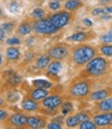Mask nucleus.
I'll use <instances>...</instances> for the list:
<instances>
[{"label": "nucleus", "mask_w": 112, "mask_h": 129, "mask_svg": "<svg viewBox=\"0 0 112 129\" xmlns=\"http://www.w3.org/2000/svg\"><path fill=\"white\" fill-rule=\"evenodd\" d=\"M83 0H65L63 3V9L68 10L70 13H75L78 9L83 7Z\"/></svg>", "instance_id": "obj_21"}, {"label": "nucleus", "mask_w": 112, "mask_h": 129, "mask_svg": "<svg viewBox=\"0 0 112 129\" xmlns=\"http://www.w3.org/2000/svg\"><path fill=\"white\" fill-rule=\"evenodd\" d=\"M51 61V58L47 55V53L45 54H41L38 55L33 59V67L38 70H45L47 68V66L49 65V63Z\"/></svg>", "instance_id": "obj_18"}, {"label": "nucleus", "mask_w": 112, "mask_h": 129, "mask_svg": "<svg viewBox=\"0 0 112 129\" xmlns=\"http://www.w3.org/2000/svg\"><path fill=\"white\" fill-rule=\"evenodd\" d=\"M4 123L7 127L25 128L27 127V115L24 113H14L8 116Z\"/></svg>", "instance_id": "obj_8"}, {"label": "nucleus", "mask_w": 112, "mask_h": 129, "mask_svg": "<svg viewBox=\"0 0 112 129\" xmlns=\"http://www.w3.org/2000/svg\"><path fill=\"white\" fill-rule=\"evenodd\" d=\"M103 7H104V12H105V14H109V15H112V5L103 6Z\"/></svg>", "instance_id": "obj_42"}, {"label": "nucleus", "mask_w": 112, "mask_h": 129, "mask_svg": "<svg viewBox=\"0 0 112 129\" xmlns=\"http://www.w3.org/2000/svg\"><path fill=\"white\" fill-rule=\"evenodd\" d=\"M8 116H9V112L6 109L0 107V123H4V121L8 118Z\"/></svg>", "instance_id": "obj_36"}, {"label": "nucleus", "mask_w": 112, "mask_h": 129, "mask_svg": "<svg viewBox=\"0 0 112 129\" xmlns=\"http://www.w3.org/2000/svg\"><path fill=\"white\" fill-rule=\"evenodd\" d=\"M50 120H52V121H54V122H56V123H58V124H60L61 126L64 124V121H65V116H63L62 114H57V115H55V116H53V117H51V119Z\"/></svg>", "instance_id": "obj_34"}, {"label": "nucleus", "mask_w": 112, "mask_h": 129, "mask_svg": "<svg viewBox=\"0 0 112 129\" xmlns=\"http://www.w3.org/2000/svg\"><path fill=\"white\" fill-rule=\"evenodd\" d=\"M30 1H33V2H36V1H40V0H30Z\"/></svg>", "instance_id": "obj_45"}, {"label": "nucleus", "mask_w": 112, "mask_h": 129, "mask_svg": "<svg viewBox=\"0 0 112 129\" xmlns=\"http://www.w3.org/2000/svg\"><path fill=\"white\" fill-rule=\"evenodd\" d=\"M4 98L8 104H16L21 100V93L17 89L12 88L5 92Z\"/></svg>", "instance_id": "obj_22"}, {"label": "nucleus", "mask_w": 112, "mask_h": 129, "mask_svg": "<svg viewBox=\"0 0 112 129\" xmlns=\"http://www.w3.org/2000/svg\"><path fill=\"white\" fill-rule=\"evenodd\" d=\"M22 58V51L18 46H7L5 50V59L8 63H15Z\"/></svg>", "instance_id": "obj_16"}, {"label": "nucleus", "mask_w": 112, "mask_h": 129, "mask_svg": "<svg viewBox=\"0 0 112 129\" xmlns=\"http://www.w3.org/2000/svg\"><path fill=\"white\" fill-rule=\"evenodd\" d=\"M7 105H8V103L6 102L5 98H3V97H0V107H3V109H6Z\"/></svg>", "instance_id": "obj_41"}, {"label": "nucleus", "mask_w": 112, "mask_h": 129, "mask_svg": "<svg viewBox=\"0 0 112 129\" xmlns=\"http://www.w3.org/2000/svg\"><path fill=\"white\" fill-rule=\"evenodd\" d=\"M74 112V103L71 100H66L62 102V104L59 107V113L63 116H69Z\"/></svg>", "instance_id": "obj_25"}, {"label": "nucleus", "mask_w": 112, "mask_h": 129, "mask_svg": "<svg viewBox=\"0 0 112 129\" xmlns=\"http://www.w3.org/2000/svg\"><path fill=\"white\" fill-rule=\"evenodd\" d=\"M100 42H104V44H112V29H109L107 32L101 34L99 36Z\"/></svg>", "instance_id": "obj_29"}, {"label": "nucleus", "mask_w": 112, "mask_h": 129, "mask_svg": "<svg viewBox=\"0 0 112 129\" xmlns=\"http://www.w3.org/2000/svg\"><path fill=\"white\" fill-rule=\"evenodd\" d=\"M92 90V82L89 79L80 77L73 81L66 88V96L70 99L84 100Z\"/></svg>", "instance_id": "obj_3"}, {"label": "nucleus", "mask_w": 112, "mask_h": 129, "mask_svg": "<svg viewBox=\"0 0 112 129\" xmlns=\"http://www.w3.org/2000/svg\"><path fill=\"white\" fill-rule=\"evenodd\" d=\"M45 17H47V14H46V10L42 7H35L34 9H32V12L30 13L29 15V18L34 21V20H40V19H43Z\"/></svg>", "instance_id": "obj_27"}, {"label": "nucleus", "mask_w": 112, "mask_h": 129, "mask_svg": "<svg viewBox=\"0 0 112 129\" xmlns=\"http://www.w3.org/2000/svg\"><path fill=\"white\" fill-rule=\"evenodd\" d=\"M5 5L8 12L13 13V14H18L21 9V5L17 0H6Z\"/></svg>", "instance_id": "obj_28"}, {"label": "nucleus", "mask_w": 112, "mask_h": 129, "mask_svg": "<svg viewBox=\"0 0 112 129\" xmlns=\"http://www.w3.org/2000/svg\"><path fill=\"white\" fill-rule=\"evenodd\" d=\"M20 105H21V109L27 113H35V112H39V110L41 109V102L30 98L27 95L21 100Z\"/></svg>", "instance_id": "obj_14"}, {"label": "nucleus", "mask_w": 112, "mask_h": 129, "mask_svg": "<svg viewBox=\"0 0 112 129\" xmlns=\"http://www.w3.org/2000/svg\"><path fill=\"white\" fill-rule=\"evenodd\" d=\"M62 4L60 2V0H49L48 2V8L51 12H56V10H59L61 8Z\"/></svg>", "instance_id": "obj_31"}, {"label": "nucleus", "mask_w": 112, "mask_h": 129, "mask_svg": "<svg viewBox=\"0 0 112 129\" xmlns=\"http://www.w3.org/2000/svg\"><path fill=\"white\" fill-rule=\"evenodd\" d=\"M48 123V117L45 115L27 116V127L29 128H45Z\"/></svg>", "instance_id": "obj_13"}, {"label": "nucleus", "mask_w": 112, "mask_h": 129, "mask_svg": "<svg viewBox=\"0 0 112 129\" xmlns=\"http://www.w3.org/2000/svg\"><path fill=\"white\" fill-rule=\"evenodd\" d=\"M4 79H5L6 84L10 87V89L19 86L22 83V81H23V79H22V77L20 76V74L15 72V71H7L5 73Z\"/></svg>", "instance_id": "obj_19"}, {"label": "nucleus", "mask_w": 112, "mask_h": 129, "mask_svg": "<svg viewBox=\"0 0 112 129\" xmlns=\"http://www.w3.org/2000/svg\"><path fill=\"white\" fill-rule=\"evenodd\" d=\"M97 48H98L99 53L102 56L107 57V58H112V44H104V42H101Z\"/></svg>", "instance_id": "obj_24"}, {"label": "nucleus", "mask_w": 112, "mask_h": 129, "mask_svg": "<svg viewBox=\"0 0 112 129\" xmlns=\"http://www.w3.org/2000/svg\"><path fill=\"white\" fill-rule=\"evenodd\" d=\"M5 37H6V33L1 28H0V44L3 42V41H5Z\"/></svg>", "instance_id": "obj_40"}, {"label": "nucleus", "mask_w": 112, "mask_h": 129, "mask_svg": "<svg viewBox=\"0 0 112 129\" xmlns=\"http://www.w3.org/2000/svg\"><path fill=\"white\" fill-rule=\"evenodd\" d=\"M62 69H63L62 61L51 60L50 63H49V65L47 66V68L45 70H46L47 77L50 78L51 80H54V79H58L59 78V74L61 73Z\"/></svg>", "instance_id": "obj_12"}, {"label": "nucleus", "mask_w": 112, "mask_h": 129, "mask_svg": "<svg viewBox=\"0 0 112 129\" xmlns=\"http://www.w3.org/2000/svg\"><path fill=\"white\" fill-rule=\"evenodd\" d=\"M46 128H48V129H61L62 126H61L60 124H58V123H56V122L50 120V121L47 123Z\"/></svg>", "instance_id": "obj_37"}, {"label": "nucleus", "mask_w": 112, "mask_h": 129, "mask_svg": "<svg viewBox=\"0 0 112 129\" xmlns=\"http://www.w3.org/2000/svg\"><path fill=\"white\" fill-rule=\"evenodd\" d=\"M5 44L6 46H20L22 44V40L18 36H12L5 39Z\"/></svg>", "instance_id": "obj_33"}, {"label": "nucleus", "mask_w": 112, "mask_h": 129, "mask_svg": "<svg viewBox=\"0 0 112 129\" xmlns=\"http://www.w3.org/2000/svg\"><path fill=\"white\" fill-rule=\"evenodd\" d=\"M98 53L99 51L97 47L90 44H86V42H81L77 46L71 47L68 60L74 67L81 68L87 62L95 58Z\"/></svg>", "instance_id": "obj_2"}, {"label": "nucleus", "mask_w": 112, "mask_h": 129, "mask_svg": "<svg viewBox=\"0 0 112 129\" xmlns=\"http://www.w3.org/2000/svg\"><path fill=\"white\" fill-rule=\"evenodd\" d=\"M50 94V91L48 89H43V88H35L33 87L31 90H29L27 96H29L30 98L34 99L39 102H41L46 96H48Z\"/></svg>", "instance_id": "obj_20"}, {"label": "nucleus", "mask_w": 112, "mask_h": 129, "mask_svg": "<svg viewBox=\"0 0 112 129\" xmlns=\"http://www.w3.org/2000/svg\"><path fill=\"white\" fill-rule=\"evenodd\" d=\"M3 17V10H2V8L0 7V19H1Z\"/></svg>", "instance_id": "obj_44"}, {"label": "nucleus", "mask_w": 112, "mask_h": 129, "mask_svg": "<svg viewBox=\"0 0 112 129\" xmlns=\"http://www.w3.org/2000/svg\"><path fill=\"white\" fill-rule=\"evenodd\" d=\"M70 50H71L70 45L59 42V44H55L52 47H50L46 53L51 58V60L64 61V60H68V58H69Z\"/></svg>", "instance_id": "obj_5"}, {"label": "nucleus", "mask_w": 112, "mask_h": 129, "mask_svg": "<svg viewBox=\"0 0 112 129\" xmlns=\"http://www.w3.org/2000/svg\"><path fill=\"white\" fill-rule=\"evenodd\" d=\"M3 63H4V58H3V56H2V54L0 53V67L3 65Z\"/></svg>", "instance_id": "obj_43"}, {"label": "nucleus", "mask_w": 112, "mask_h": 129, "mask_svg": "<svg viewBox=\"0 0 112 129\" xmlns=\"http://www.w3.org/2000/svg\"><path fill=\"white\" fill-rule=\"evenodd\" d=\"M72 14L73 13H70L65 9H59V10H56V12H53V14L47 17L50 19L52 24L58 30H60L71 23V21L73 19Z\"/></svg>", "instance_id": "obj_6"}, {"label": "nucleus", "mask_w": 112, "mask_h": 129, "mask_svg": "<svg viewBox=\"0 0 112 129\" xmlns=\"http://www.w3.org/2000/svg\"><path fill=\"white\" fill-rule=\"evenodd\" d=\"M96 37H97V33L94 30L89 29L87 31H79V32H76V33H73L66 37L65 40L68 42L81 44V42H87L89 40H92Z\"/></svg>", "instance_id": "obj_7"}, {"label": "nucleus", "mask_w": 112, "mask_h": 129, "mask_svg": "<svg viewBox=\"0 0 112 129\" xmlns=\"http://www.w3.org/2000/svg\"><path fill=\"white\" fill-rule=\"evenodd\" d=\"M80 120L78 119V117L76 114L74 115H69L68 117H65V121H64V125L69 128H75V127H79L80 125Z\"/></svg>", "instance_id": "obj_26"}, {"label": "nucleus", "mask_w": 112, "mask_h": 129, "mask_svg": "<svg viewBox=\"0 0 112 129\" xmlns=\"http://www.w3.org/2000/svg\"><path fill=\"white\" fill-rule=\"evenodd\" d=\"M99 6H108L112 5V0H99Z\"/></svg>", "instance_id": "obj_38"}, {"label": "nucleus", "mask_w": 112, "mask_h": 129, "mask_svg": "<svg viewBox=\"0 0 112 129\" xmlns=\"http://www.w3.org/2000/svg\"><path fill=\"white\" fill-rule=\"evenodd\" d=\"M82 23L85 25V27H91L92 26V21L90 20V19H87V18H85V19H83V21H82Z\"/></svg>", "instance_id": "obj_39"}, {"label": "nucleus", "mask_w": 112, "mask_h": 129, "mask_svg": "<svg viewBox=\"0 0 112 129\" xmlns=\"http://www.w3.org/2000/svg\"><path fill=\"white\" fill-rule=\"evenodd\" d=\"M111 65L112 62L109 58L97 55L83 66V69L80 71V77L89 80L102 79L109 74L111 71Z\"/></svg>", "instance_id": "obj_1"}, {"label": "nucleus", "mask_w": 112, "mask_h": 129, "mask_svg": "<svg viewBox=\"0 0 112 129\" xmlns=\"http://www.w3.org/2000/svg\"><path fill=\"white\" fill-rule=\"evenodd\" d=\"M109 96H112V86H108V87H104V88L91 91L86 97V100L91 102H97L109 97Z\"/></svg>", "instance_id": "obj_10"}, {"label": "nucleus", "mask_w": 112, "mask_h": 129, "mask_svg": "<svg viewBox=\"0 0 112 129\" xmlns=\"http://www.w3.org/2000/svg\"><path fill=\"white\" fill-rule=\"evenodd\" d=\"M32 27H33V32H35L36 34L40 35H53L59 31L52 24L48 17L32 21Z\"/></svg>", "instance_id": "obj_4"}, {"label": "nucleus", "mask_w": 112, "mask_h": 129, "mask_svg": "<svg viewBox=\"0 0 112 129\" xmlns=\"http://www.w3.org/2000/svg\"><path fill=\"white\" fill-rule=\"evenodd\" d=\"M112 111V96L95 102L92 111L95 114L96 113H102V112H111Z\"/></svg>", "instance_id": "obj_17"}, {"label": "nucleus", "mask_w": 112, "mask_h": 129, "mask_svg": "<svg viewBox=\"0 0 112 129\" xmlns=\"http://www.w3.org/2000/svg\"><path fill=\"white\" fill-rule=\"evenodd\" d=\"M91 120L98 127H109L112 125V111L96 113L92 115Z\"/></svg>", "instance_id": "obj_11"}, {"label": "nucleus", "mask_w": 112, "mask_h": 129, "mask_svg": "<svg viewBox=\"0 0 112 129\" xmlns=\"http://www.w3.org/2000/svg\"><path fill=\"white\" fill-rule=\"evenodd\" d=\"M79 127H80V129H96V128H98V126L95 124V122L91 119L81 122Z\"/></svg>", "instance_id": "obj_32"}, {"label": "nucleus", "mask_w": 112, "mask_h": 129, "mask_svg": "<svg viewBox=\"0 0 112 129\" xmlns=\"http://www.w3.org/2000/svg\"><path fill=\"white\" fill-rule=\"evenodd\" d=\"M16 34L18 36H28L33 32V27H32V20L25 19L16 27Z\"/></svg>", "instance_id": "obj_15"}, {"label": "nucleus", "mask_w": 112, "mask_h": 129, "mask_svg": "<svg viewBox=\"0 0 112 129\" xmlns=\"http://www.w3.org/2000/svg\"><path fill=\"white\" fill-rule=\"evenodd\" d=\"M105 12H104V7L103 6H98V7H95L91 9V12H90V15L92 17H100V16H102L104 15Z\"/></svg>", "instance_id": "obj_35"}, {"label": "nucleus", "mask_w": 112, "mask_h": 129, "mask_svg": "<svg viewBox=\"0 0 112 129\" xmlns=\"http://www.w3.org/2000/svg\"><path fill=\"white\" fill-rule=\"evenodd\" d=\"M64 98L59 94H49L46 96L42 101H41V106L45 107V109L49 110H59L60 105L62 104Z\"/></svg>", "instance_id": "obj_9"}, {"label": "nucleus", "mask_w": 112, "mask_h": 129, "mask_svg": "<svg viewBox=\"0 0 112 129\" xmlns=\"http://www.w3.org/2000/svg\"><path fill=\"white\" fill-rule=\"evenodd\" d=\"M16 23L15 22H5L3 24H1V26H0V28H1L5 33H12V32L14 31V29H16Z\"/></svg>", "instance_id": "obj_30"}, {"label": "nucleus", "mask_w": 112, "mask_h": 129, "mask_svg": "<svg viewBox=\"0 0 112 129\" xmlns=\"http://www.w3.org/2000/svg\"><path fill=\"white\" fill-rule=\"evenodd\" d=\"M32 87L35 88H43V89H48L50 90L51 88L54 87V83L49 81V80H45V79H34L31 81Z\"/></svg>", "instance_id": "obj_23"}]
</instances>
